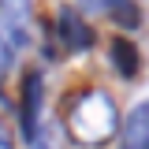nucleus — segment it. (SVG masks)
<instances>
[{"label": "nucleus", "mask_w": 149, "mask_h": 149, "mask_svg": "<svg viewBox=\"0 0 149 149\" xmlns=\"http://www.w3.org/2000/svg\"><path fill=\"white\" fill-rule=\"evenodd\" d=\"M67 127H71V138L78 146H104L119 130V112L112 104V97H104L101 90H86L74 101Z\"/></svg>", "instance_id": "nucleus-1"}, {"label": "nucleus", "mask_w": 149, "mask_h": 149, "mask_svg": "<svg viewBox=\"0 0 149 149\" xmlns=\"http://www.w3.org/2000/svg\"><path fill=\"white\" fill-rule=\"evenodd\" d=\"M37 108H41V74L30 71L22 78V108H19V127L26 142L37 138Z\"/></svg>", "instance_id": "nucleus-2"}, {"label": "nucleus", "mask_w": 149, "mask_h": 149, "mask_svg": "<svg viewBox=\"0 0 149 149\" xmlns=\"http://www.w3.org/2000/svg\"><path fill=\"white\" fill-rule=\"evenodd\" d=\"M119 149H149V101L134 104V112L123 119Z\"/></svg>", "instance_id": "nucleus-3"}, {"label": "nucleus", "mask_w": 149, "mask_h": 149, "mask_svg": "<svg viewBox=\"0 0 149 149\" xmlns=\"http://www.w3.org/2000/svg\"><path fill=\"white\" fill-rule=\"evenodd\" d=\"M60 34H63V41H67L71 49H78V52L93 45V34L86 30V22L74 15L71 8H63V11H60Z\"/></svg>", "instance_id": "nucleus-4"}, {"label": "nucleus", "mask_w": 149, "mask_h": 149, "mask_svg": "<svg viewBox=\"0 0 149 149\" xmlns=\"http://www.w3.org/2000/svg\"><path fill=\"white\" fill-rule=\"evenodd\" d=\"M112 63H116L119 74H134L138 71V52H134V45L127 37H112Z\"/></svg>", "instance_id": "nucleus-5"}, {"label": "nucleus", "mask_w": 149, "mask_h": 149, "mask_svg": "<svg viewBox=\"0 0 149 149\" xmlns=\"http://www.w3.org/2000/svg\"><path fill=\"white\" fill-rule=\"evenodd\" d=\"M90 8H101V11H108V15H116L123 26H130V22H138V8L130 4V0H86Z\"/></svg>", "instance_id": "nucleus-6"}, {"label": "nucleus", "mask_w": 149, "mask_h": 149, "mask_svg": "<svg viewBox=\"0 0 149 149\" xmlns=\"http://www.w3.org/2000/svg\"><path fill=\"white\" fill-rule=\"evenodd\" d=\"M8 67H11V41L0 34V74L8 71Z\"/></svg>", "instance_id": "nucleus-7"}, {"label": "nucleus", "mask_w": 149, "mask_h": 149, "mask_svg": "<svg viewBox=\"0 0 149 149\" xmlns=\"http://www.w3.org/2000/svg\"><path fill=\"white\" fill-rule=\"evenodd\" d=\"M0 149H8V142H4V138H0Z\"/></svg>", "instance_id": "nucleus-8"}]
</instances>
